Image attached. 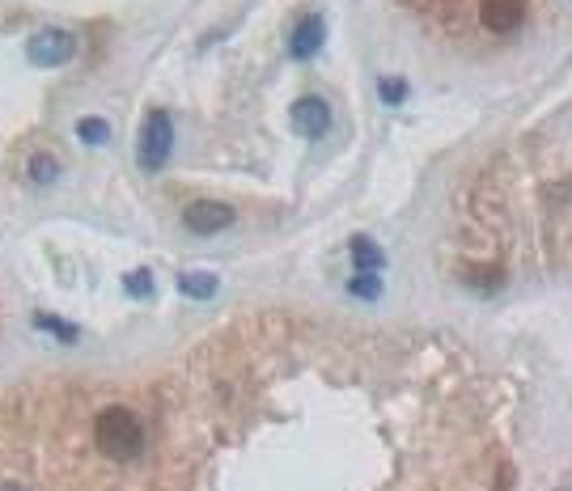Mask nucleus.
Masks as SVG:
<instances>
[{"mask_svg": "<svg viewBox=\"0 0 572 491\" xmlns=\"http://www.w3.org/2000/svg\"><path fill=\"white\" fill-rule=\"evenodd\" d=\"M94 444L115 462H132L144 449V423L128 407H106L94 420Z\"/></svg>", "mask_w": 572, "mask_h": 491, "instance_id": "1", "label": "nucleus"}, {"mask_svg": "<svg viewBox=\"0 0 572 491\" xmlns=\"http://www.w3.org/2000/svg\"><path fill=\"white\" fill-rule=\"evenodd\" d=\"M170 149H175V119L165 110H149V119L141 128V149H136L141 170H162L170 162Z\"/></svg>", "mask_w": 572, "mask_h": 491, "instance_id": "2", "label": "nucleus"}, {"mask_svg": "<svg viewBox=\"0 0 572 491\" xmlns=\"http://www.w3.org/2000/svg\"><path fill=\"white\" fill-rule=\"evenodd\" d=\"M289 123L305 141H323L331 131V106L323 102V98H297L289 110Z\"/></svg>", "mask_w": 572, "mask_h": 491, "instance_id": "3", "label": "nucleus"}, {"mask_svg": "<svg viewBox=\"0 0 572 491\" xmlns=\"http://www.w3.org/2000/svg\"><path fill=\"white\" fill-rule=\"evenodd\" d=\"M77 56V38L69 30H38L30 38V59H35L38 68H59V64H69Z\"/></svg>", "mask_w": 572, "mask_h": 491, "instance_id": "4", "label": "nucleus"}, {"mask_svg": "<svg viewBox=\"0 0 572 491\" xmlns=\"http://www.w3.org/2000/svg\"><path fill=\"white\" fill-rule=\"evenodd\" d=\"M183 225H187L196 237H212L234 225V208H229V204H217V199H196V204L183 212Z\"/></svg>", "mask_w": 572, "mask_h": 491, "instance_id": "5", "label": "nucleus"}, {"mask_svg": "<svg viewBox=\"0 0 572 491\" xmlns=\"http://www.w3.org/2000/svg\"><path fill=\"white\" fill-rule=\"evenodd\" d=\"M522 17H525L522 0H479V22L492 35H514L522 26Z\"/></svg>", "mask_w": 572, "mask_h": 491, "instance_id": "6", "label": "nucleus"}, {"mask_svg": "<svg viewBox=\"0 0 572 491\" xmlns=\"http://www.w3.org/2000/svg\"><path fill=\"white\" fill-rule=\"evenodd\" d=\"M323 38H327V22H323L318 13H305L289 35V56L292 59H310L318 47H323Z\"/></svg>", "mask_w": 572, "mask_h": 491, "instance_id": "7", "label": "nucleus"}, {"mask_svg": "<svg viewBox=\"0 0 572 491\" xmlns=\"http://www.w3.org/2000/svg\"><path fill=\"white\" fill-rule=\"evenodd\" d=\"M352 263H356V271H374L377 276L386 267V255L374 237H352Z\"/></svg>", "mask_w": 572, "mask_h": 491, "instance_id": "8", "label": "nucleus"}, {"mask_svg": "<svg viewBox=\"0 0 572 491\" xmlns=\"http://www.w3.org/2000/svg\"><path fill=\"white\" fill-rule=\"evenodd\" d=\"M183 297H196V301H208L212 293H217V276H208V271H191V276H183Z\"/></svg>", "mask_w": 572, "mask_h": 491, "instance_id": "9", "label": "nucleus"}, {"mask_svg": "<svg viewBox=\"0 0 572 491\" xmlns=\"http://www.w3.org/2000/svg\"><path fill=\"white\" fill-rule=\"evenodd\" d=\"M30 178H35L38 187L56 183V178H59V162L51 157V152H35V157H30Z\"/></svg>", "mask_w": 572, "mask_h": 491, "instance_id": "10", "label": "nucleus"}, {"mask_svg": "<svg viewBox=\"0 0 572 491\" xmlns=\"http://www.w3.org/2000/svg\"><path fill=\"white\" fill-rule=\"evenodd\" d=\"M348 293L352 297H365V301H374V297L382 293V280H377L374 271H356V276H352V284H348Z\"/></svg>", "mask_w": 572, "mask_h": 491, "instance_id": "11", "label": "nucleus"}, {"mask_svg": "<svg viewBox=\"0 0 572 491\" xmlns=\"http://www.w3.org/2000/svg\"><path fill=\"white\" fill-rule=\"evenodd\" d=\"M77 136H81L85 144H106L111 128H106V119H81V123H77Z\"/></svg>", "mask_w": 572, "mask_h": 491, "instance_id": "12", "label": "nucleus"}, {"mask_svg": "<svg viewBox=\"0 0 572 491\" xmlns=\"http://www.w3.org/2000/svg\"><path fill=\"white\" fill-rule=\"evenodd\" d=\"M35 327L51 330V335H56V340H64V343H72V340H77V327H69V322H59V318H48V314H38V318H35Z\"/></svg>", "mask_w": 572, "mask_h": 491, "instance_id": "13", "label": "nucleus"}, {"mask_svg": "<svg viewBox=\"0 0 572 491\" xmlns=\"http://www.w3.org/2000/svg\"><path fill=\"white\" fill-rule=\"evenodd\" d=\"M123 288H128L132 297H153V276L149 271H128V276H123Z\"/></svg>", "mask_w": 572, "mask_h": 491, "instance_id": "14", "label": "nucleus"}, {"mask_svg": "<svg viewBox=\"0 0 572 491\" xmlns=\"http://www.w3.org/2000/svg\"><path fill=\"white\" fill-rule=\"evenodd\" d=\"M377 94H382V102H403V98H408V85L382 81V85H377Z\"/></svg>", "mask_w": 572, "mask_h": 491, "instance_id": "15", "label": "nucleus"}, {"mask_svg": "<svg viewBox=\"0 0 572 491\" xmlns=\"http://www.w3.org/2000/svg\"><path fill=\"white\" fill-rule=\"evenodd\" d=\"M0 491H22V487H17V483H5V487H0Z\"/></svg>", "mask_w": 572, "mask_h": 491, "instance_id": "16", "label": "nucleus"}]
</instances>
